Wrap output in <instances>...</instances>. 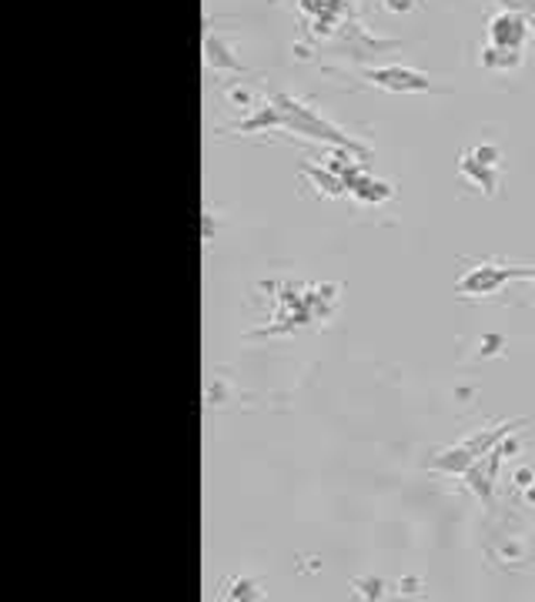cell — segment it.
Returning a JSON list of instances; mask_svg holds the SVG:
<instances>
[{"instance_id":"cell-19","label":"cell","mask_w":535,"mask_h":602,"mask_svg":"<svg viewBox=\"0 0 535 602\" xmlns=\"http://www.w3.org/2000/svg\"><path fill=\"white\" fill-rule=\"evenodd\" d=\"M382 8H385L389 14H408V11L418 8V0H382Z\"/></svg>"},{"instance_id":"cell-10","label":"cell","mask_w":535,"mask_h":602,"mask_svg":"<svg viewBox=\"0 0 535 602\" xmlns=\"http://www.w3.org/2000/svg\"><path fill=\"white\" fill-rule=\"evenodd\" d=\"M459 172L482 191V194H489V198H496L499 194V172L492 168V164H482V161H475V154L472 151H465L462 157H459Z\"/></svg>"},{"instance_id":"cell-16","label":"cell","mask_w":535,"mask_h":602,"mask_svg":"<svg viewBox=\"0 0 535 602\" xmlns=\"http://www.w3.org/2000/svg\"><path fill=\"white\" fill-rule=\"evenodd\" d=\"M352 589H355V595H361V599H385V595H389V592H385V582H382V579H371V576L352 579Z\"/></svg>"},{"instance_id":"cell-3","label":"cell","mask_w":535,"mask_h":602,"mask_svg":"<svg viewBox=\"0 0 535 602\" xmlns=\"http://www.w3.org/2000/svg\"><path fill=\"white\" fill-rule=\"evenodd\" d=\"M515 279L528 282V268H512V264H502V261H482V264L468 268L465 275L459 279L455 295L459 298H489Z\"/></svg>"},{"instance_id":"cell-1","label":"cell","mask_w":535,"mask_h":602,"mask_svg":"<svg viewBox=\"0 0 535 602\" xmlns=\"http://www.w3.org/2000/svg\"><path fill=\"white\" fill-rule=\"evenodd\" d=\"M272 101H275V107L282 111V118H285V131H292V134H298V138H308V141L332 144V147H348V151H355L361 161H371V147H368V144L355 141L352 134H345L342 128H335L329 118H321V115L314 111V107H308L301 97H295V94H288V91H275Z\"/></svg>"},{"instance_id":"cell-8","label":"cell","mask_w":535,"mask_h":602,"mask_svg":"<svg viewBox=\"0 0 535 602\" xmlns=\"http://www.w3.org/2000/svg\"><path fill=\"white\" fill-rule=\"evenodd\" d=\"M528 425V415H519V418H512V422H499V425H492V428H478L472 439H465V446L472 449V456L475 459H482V456H489L502 439H509V435H515L519 428H525Z\"/></svg>"},{"instance_id":"cell-21","label":"cell","mask_w":535,"mask_h":602,"mask_svg":"<svg viewBox=\"0 0 535 602\" xmlns=\"http://www.w3.org/2000/svg\"><path fill=\"white\" fill-rule=\"evenodd\" d=\"M214 238V217H211V211L204 214V241H211Z\"/></svg>"},{"instance_id":"cell-2","label":"cell","mask_w":535,"mask_h":602,"mask_svg":"<svg viewBox=\"0 0 535 602\" xmlns=\"http://www.w3.org/2000/svg\"><path fill=\"white\" fill-rule=\"evenodd\" d=\"M335 58H345L352 64H368L374 58H382V54H392V50H402V40L399 37H371L361 21L355 14H348L342 21V27L335 31L332 44L325 47Z\"/></svg>"},{"instance_id":"cell-14","label":"cell","mask_w":535,"mask_h":602,"mask_svg":"<svg viewBox=\"0 0 535 602\" xmlns=\"http://www.w3.org/2000/svg\"><path fill=\"white\" fill-rule=\"evenodd\" d=\"M222 97L228 101V107H238V111H254V107L261 104V101H254V91L245 81H228L222 87Z\"/></svg>"},{"instance_id":"cell-4","label":"cell","mask_w":535,"mask_h":602,"mask_svg":"<svg viewBox=\"0 0 535 602\" xmlns=\"http://www.w3.org/2000/svg\"><path fill=\"white\" fill-rule=\"evenodd\" d=\"M358 81H365L371 87H382V91H392V94H449V87L432 84V78H428V74L412 71V68H402V64L361 68L358 71Z\"/></svg>"},{"instance_id":"cell-9","label":"cell","mask_w":535,"mask_h":602,"mask_svg":"<svg viewBox=\"0 0 535 602\" xmlns=\"http://www.w3.org/2000/svg\"><path fill=\"white\" fill-rule=\"evenodd\" d=\"M268 128H285V118H282V111L275 107V101H272V97H264L248 118H241V121L228 125L225 131H235V134H254V131H268Z\"/></svg>"},{"instance_id":"cell-7","label":"cell","mask_w":535,"mask_h":602,"mask_svg":"<svg viewBox=\"0 0 535 602\" xmlns=\"http://www.w3.org/2000/svg\"><path fill=\"white\" fill-rule=\"evenodd\" d=\"M204 64L211 71H218V74H235V78L248 74V68L235 58V50L228 47V40L222 34H214V31L204 34Z\"/></svg>"},{"instance_id":"cell-22","label":"cell","mask_w":535,"mask_h":602,"mask_svg":"<svg viewBox=\"0 0 535 602\" xmlns=\"http://www.w3.org/2000/svg\"><path fill=\"white\" fill-rule=\"evenodd\" d=\"M528 27H532V37H535V14H528Z\"/></svg>"},{"instance_id":"cell-5","label":"cell","mask_w":535,"mask_h":602,"mask_svg":"<svg viewBox=\"0 0 535 602\" xmlns=\"http://www.w3.org/2000/svg\"><path fill=\"white\" fill-rule=\"evenodd\" d=\"M528 37H532V27H528V17H525V14L499 11V14L489 21V44H499V47H522Z\"/></svg>"},{"instance_id":"cell-20","label":"cell","mask_w":535,"mask_h":602,"mask_svg":"<svg viewBox=\"0 0 535 602\" xmlns=\"http://www.w3.org/2000/svg\"><path fill=\"white\" fill-rule=\"evenodd\" d=\"M532 479H535V472H528V469H519V472H515V485H519V488H528Z\"/></svg>"},{"instance_id":"cell-13","label":"cell","mask_w":535,"mask_h":602,"mask_svg":"<svg viewBox=\"0 0 535 602\" xmlns=\"http://www.w3.org/2000/svg\"><path fill=\"white\" fill-rule=\"evenodd\" d=\"M522 61H525L522 47H499V44H486L478 58V64L486 71H515L522 68Z\"/></svg>"},{"instance_id":"cell-17","label":"cell","mask_w":535,"mask_h":602,"mask_svg":"<svg viewBox=\"0 0 535 602\" xmlns=\"http://www.w3.org/2000/svg\"><path fill=\"white\" fill-rule=\"evenodd\" d=\"M204 399H207V405H225V399H228L225 378H214L211 386H207V392H204Z\"/></svg>"},{"instance_id":"cell-11","label":"cell","mask_w":535,"mask_h":602,"mask_svg":"<svg viewBox=\"0 0 535 602\" xmlns=\"http://www.w3.org/2000/svg\"><path fill=\"white\" fill-rule=\"evenodd\" d=\"M472 462H475L472 449L465 442H459V446H449V449H439L436 456H428L425 465L436 469V472H445V475H465L472 469Z\"/></svg>"},{"instance_id":"cell-18","label":"cell","mask_w":535,"mask_h":602,"mask_svg":"<svg viewBox=\"0 0 535 602\" xmlns=\"http://www.w3.org/2000/svg\"><path fill=\"white\" fill-rule=\"evenodd\" d=\"M472 154H475V161H482V164H499V157H502V151L496 147V144H478V147H472Z\"/></svg>"},{"instance_id":"cell-12","label":"cell","mask_w":535,"mask_h":602,"mask_svg":"<svg viewBox=\"0 0 535 602\" xmlns=\"http://www.w3.org/2000/svg\"><path fill=\"white\" fill-rule=\"evenodd\" d=\"M301 178H308L318 188V194H325V198H345L348 194L345 181L335 172H329L325 164H311V157H305V164H301Z\"/></svg>"},{"instance_id":"cell-6","label":"cell","mask_w":535,"mask_h":602,"mask_svg":"<svg viewBox=\"0 0 535 602\" xmlns=\"http://www.w3.org/2000/svg\"><path fill=\"white\" fill-rule=\"evenodd\" d=\"M345 191L355 201H361V204H382V201L395 198V188L389 181H382V178H371L365 172V164H361V168H355L352 175H345Z\"/></svg>"},{"instance_id":"cell-15","label":"cell","mask_w":535,"mask_h":602,"mask_svg":"<svg viewBox=\"0 0 535 602\" xmlns=\"http://www.w3.org/2000/svg\"><path fill=\"white\" fill-rule=\"evenodd\" d=\"M218 599H264V592L251 579H225Z\"/></svg>"}]
</instances>
